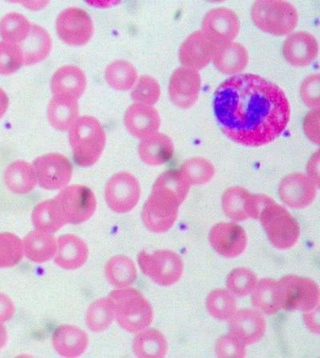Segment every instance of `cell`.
Listing matches in <instances>:
<instances>
[{
	"instance_id": "1",
	"label": "cell",
	"mask_w": 320,
	"mask_h": 358,
	"mask_svg": "<svg viewBox=\"0 0 320 358\" xmlns=\"http://www.w3.org/2000/svg\"><path fill=\"white\" fill-rule=\"evenodd\" d=\"M220 127L232 142L259 148L284 133L291 106L283 90L260 76L246 73L226 80L215 92Z\"/></svg>"
},
{
	"instance_id": "2",
	"label": "cell",
	"mask_w": 320,
	"mask_h": 358,
	"mask_svg": "<svg viewBox=\"0 0 320 358\" xmlns=\"http://www.w3.org/2000/svg\"><path fill=\"white\" fill-rule=\"evenodd\" d=\"M269 241L275 248L287 250L299 241L300 227L289 210L268 195H264L259 219Z\"/></svg>"
},
{
	"instance_id": "3",
	"label": "cell",
	"mask_w": 320,
	"mask_h": 358,
	"mask_svg": "<svg viewBox=\"0 0 320 358\" xmlns=\"http://www.w3.org/2000/svg\"><path fill=\"white\" fill-rule=\"evenodd\" d=\"M106 140L104 128L94 117H81L70 129V144L74 159L80 166L89 167L100 160Z\"/></svg>"
},
{
	"instance_id": "4",
	"label": "cell",
	"mask_w": 320,
	"mask_h": 358,
	"mask_svg": "<svg viewBox=\"0 0 320 358\" xmlns=\"http://www.w3.org/2000/svg\"><path fill=\"white\" fill-rule=\"evenodd\" d=\"M184 201L177 193L155 180L141 215L144 226L157 234L169 231L177 220L178 208Z\"/></svg>"
},
{
	"instance_id": "5",
	"label": "cell",
	"mask_w": 320,
	"mask_h": 358,
	"mask_svg": "<svg viewBox=\"0 0 320 358\" xmlns=\"http://www.w3.org/2000/svg\"><path fill=\"white\" fill-rule=\"evenodd\" d=\"M109 297L115 308L117 322L127 332L138 334L153 322V307L138 290L131 287L114 290Z\"/></svg>"
},
{
	"instance_id": "6",
	"label": "cell",
	"mask_w": 320,
	"mask_h": 358,
	"mask_svg": "<svg viewBox=\"0 0 320 358\" xmlns=\"http://www.w3.org/2000/svg\"><path fill=\"white\" fill-rule=\"evenodd\" d=\"M251 15L259 29L277 36L291 34L299 21L294 5L284 0H259L253 3Z\"/></svg>"
},
{
	"instance_id": "7",
	"label": "cell",
	"mask_w": 320,
	"mask_h": 358,
	"mask_svg": "<svg viewBox=\"0 0 320 358\" xmlns=\"http://www.w3.org/2000/svg\"><path fill=\"white\" fill-rule=\"evenodd\" d=\"M280 308L286 311L313 310L319 306V285L312 279L296 275L278 280Z\"/></svg>"
},
{
	"instance_id": "8",
	"label": "cell",
	"mask_w": 320,
	"mask_h": 358,
	"mask_svg": "<svg viewBox=\"0 0 320 358\" xmlns=\"http://www.w3.org/2000/svg\"><path fill=\"white\" fill-rule=\"evenodd\" d=\"M53 199L65 224H83L93 216L97 208L96 195L83 185L66 187Z\"/></svg>"
},
{
	"instance_id": "9",
	"label": "cell",
	"mask_w": 320,
	"mask_h": 358,
	"mask_svg": "<svg viewBox=\"0 0 320 358\" xmlns=\"http://www.w3.org/2000/svg\"><path fill=\"white\" fill-rule=\"evenodd\" d=\"M138 262L144 274L161 286L176 284L183 273L181 257L171 250H157L151 253L141 252Z\"/></svg>"
},
{
	"instance_id": "10",
	"label": "cell",
	"mask_w": 320,
	"mask_h": 358,
	"mask_svg": "<svg viewBox=\"0 0 320 358\" xmlns=\"http://www.w3.org/2000/svg\"><path fill=\"white\" fill-rule=\"evenodd\" d=\"M141 188L138 179L128 172H119L108 180L105 200L108 207L118 214L132 210L139 203Z\"/></svg>"
},
{
	"instance_id": "11",
	"label": "cell",
	"mask_w": 320,
	"mask_h": 358,
	"mask_svg": "<svg viewBox=\"0 0 320 358\" xmlns=\"http://www.w3.org/2000/svg\"><path fill=\"white\" fill-rule=\"evenodd\" d=\"M56 31L61 39L70 46L86 45L94 34V24L84 9L69 8L59 13Z\"/></svg>"
},
{
	"instance_id": "12",
	"label": "cell",
	"mask_w": 320,
	"mask_h": 358,
	"mask_svg": "<svg viewBox=\"0 0 320 358\" xmlns=\"http://www.w3.org/2000/svg\"><path fill=\"white\" fill-rule=\"evenodd\" d=\"M37 182L48 191H56L66 187L73 178V166L66 157L50 153L39 157L34 161Z\"/></svg>"
},
{
	"instance_id": "13",
	"label": "cell",
	"mask_w": 320,
	"mask_h": 358,
	"mask_svg": "<svg viewBox=\"0 0 320 358\" xmlns=\"http://www.w3.org/2000/svg\"><path fill=\"white\" fill-rule=\"evenodd\" d=\"M264 194H254L241 186L227 188L222 196V208L236 222L258 220Z\"/></svg>"
},
{
	"instance_id": "14",
	"label": "cell",
	"mask_w": 320,
	"mask_h": 358,
	"mask_svg": "<svg viewBox=\"0 0 320 358\" xmlns=\"http://www.w3.org/2000/svg\"><path fill=\"white\" fill-rule=\"evenodd\" d=\"M241 21L229 8L211 9L202 20V31L216 45L233 42L240 34Z\"/></svg>"
},
{
	"instance_id": "15",
	"label": "cell",
	"mask_w": 320,
	"mask_h": 358,
	"mask_svg": "<svg viewBox=\"0 0 320 358\" xmlns=\"http://www.w3.org/2000/svg\"><path fill=\"white\" fill-rule=\"evenodd\" d=\"M202 80L197 70L178 68L171 76L168 93L172 102L183 110L192 108L197 102Z\"/></svg>"
},
{
	"instance_id": "16",
	"label": "cell",
	"mask_w": 320,
	"mask_h": 358,
	"mask_svg": "<svg viewBox=\"0 0 320 358\" xmlns=\"http://www.w3.org/2000/svg\"><path fill=\"white\" fill-rule=\"evenodd\" d=\"M208 238L211 246L225 258L240 257L247 248V233L236 222H219L211 229Z\"/></svg>"
},
{
	"instance_id": "17",
	"label": "cell",
	"mask_w": 320,
	"mask_h": 358,
	"mask_svg": "<svg viewBox=\"0 0 320 358\" xmlns=\"http://www.w3.org/2000/svg\"><path fill=\"white\" fill-rule=\"evenodd\" d=\"M317 189L305 173H292L282 179L279 185V195L289 207L303 209L314 202Z\"/></svg>"
},
{
	"instance_id": "18",
	"label": "cell",
	"mask_w": 320,
	"mask_h": 358,
	"mask_svg": "<svg viewBox=\"0 0 320 358\" xmlns=\"http://www.w3.org/2000/svg\"><path fill=\"white\" fill-rule=\"evenodd\" d=\"M217 47L202 31H197L182 43L178 59L183 67L198 71L213 61Z\"/></svg>"
},
{
	"instance_id": "19",
	"label": "cell",
	"mask_w": 320,
	"mask_h": 358,
	"mask_svg": "<svg viewBox=\"0 0 320 358\" xmlns=\"http://www.w3.org/2000/svg\"><path fill=\"white\" fill-rule=\"evenodd\" d=\"M318 54V41L307 31L295 32L284 42L283 55L292 66H308L317 58Z\"/></svg>"
},
{
	"instance_id": "20",
	"label": "cell",
	"mask_w": 320,
	"mask_h": 358,
	"mask_svg": "<svg viewBox=\"0 0 320 358\" xmlns=\"http://www.w3.org/2000/svg\"><path fill=\"white\" fill-rule=\"evenodd\" d=\"M124 124L134 137L144 139L158 133L161 118L153 106L135 103L128 108L124 115Z\"/></svg>"
},
{
	"instance_id": "21",
	"label": "cell",
	"mask_w": 320,
	"mask_h": 358,
	"mask_svg": "<svg viewBox=\"0 0 320 358\" xmlns=\"http://www.w3.org/2000/svg\"><path fill=\"white\" fill-rule=\"evenodd\" d=\"M229 327L231 334L246 345L261 339L267 325L261 313L244 308L236 311L230 319Z\"/></svg>"
},
{
	"instance_id": "22",
	"label": "cell",
	"mask_w": 320,
	"mask_h": 358,
	"mask_svg": "<svg viewBox=\"0 0 320 358\" xmlns=\"http://www.w3.org/2000/svg\"><path fill=\"white\" fill-rule=\"evenodd\" d=\"M86 88V78L82 69L66 65L54 73L51 90L54 96L79 100Z\"/></svg>"
},
{
	"instance_id": "23",
	"label": "cell",
	"mask_w": 320,
	"mask_h": 358,
	"mask_svg": "<svg viewBox=\"0 0 320 358\" xmlns=\"http://www.w3.org/2000/svg\"><path fill=\"white\" fill-rule=\"evenodd\" d=\"M89 255L86 243L77 236L63 235L57 240L55 262L63 269L77 270L86 263Z\"/></svg>"
},
{
	"instance_id": "24",
	"label": "cell",
	"mask_w": 320,
	"mask_h": 358,
	"mask_svg": "<svg viewBox=\"0 0 320 358\" xmlns=\"http://www.w3.org/2000/svg\"><path fill=\"white\" fill-rule=\"evenodd\" d=\"M174 143L167 135L156 133L141 141L138 153L144 164L158 166L167 164L174 155Z\"/></svg>"
},
{
	"instance_id": "25",
	"label": "cell",
	"mask_w": 320,
	"mask_h": 358,
	"mask_svg": "<svg viewBox=\"0 0 320 358\" xmlns=\"http://www.w3.org/2000/svg\"><path fill=\"white\" fill-rule=\"evenodd\" d=\"M213 61L221 73L236 75L247 68L249 55L246 48L241 43L230 42L217 47Z\"/></svg>"
},
{
	"instance_id": "26",
	"label": "cell",
	"mask_w": 320,
	"mask_h": 358,
	"mask_svg": "<svg viewBox=\"0 0 320 358\" xmlns=\"http://www.w3.org/2000/svg\"><path fill=\"white\" fill-rule=\"evenodd\" d=\"M52 344L59 355L77 357L89 346V336L84 330L73 325H62L53 334Z\"/></svg>"
},
{
	"instance_id": "27",
	"label": "cell",
	"mask_w": 320,
	"mask_h": 358,
	"mask_svg": "<svg viewBox=\"0 0 320 358\" xmlns=\"http://www.w3.org/2000/svg\"><path fill=\"white\" fill-rule=\"evenodd\" d=\"M26 258L37 264H43L55 257L57 240L52 233L36 229L29 233L23 241Z\"/></svg>"
},
{
	"instance_id": "28",
	"label": "cell",
	"mask_w": 320,
	"mask_h": 358,
	"mask_svg": "<svg viewBox=\"0 0 320 358\" xmlns=\"http://www.w3.org/2000/svg\"><path fill=\"white\" fill-rule=\"evenodd\" d=\"M4 182L9 191L15 194H29L38 182L35 168L28 162L15 161L5 171Z\"/></svg>"
},
{
	"instance_id": "29",
	"label": "cell",
	"mask_w": 320,
	"mask_h": 358,
	"mask_svg": "<svg viewBox=\"0 0 320 358\" xmlns=\"http://www.w3.org/2000/svg\"><path fill=\"white\" fill-rule=\"evenodd\" d=\"M47 117L53 128L61 131H67L78 120V101L68 97L54 96L48 105Z\"/></svg>"
},
{
	"instance_id": "30",
	"label": "cell",
	"mask_w": 320,
	"mask_h": 358,
	"mask_svg": "<svg viewBox=\"0 0 320 358\" xmlns=\"http://www.w3.org/2000/svg\"><path fill=\"white\" fill-rule=\"evenodd\" d=\"M19 45L24 54V64L32 65L43 62L48 57L52 50V41L45 29L33 24L28 38Z\"/></svg>"
},
{
	"instance_id": "31",
	"label": "cell",
	"mask_w": 320,
	"mask_h": 358,
	"mask_svg": "<svg viewBox=\"0 0 320 358\" xmlns=\"http://www.w3.org/2000/svg\"><path fill=\"white\" fill-rule=\"evenodd\" d=\"M167 341L165 335L155 329L140 331L134 338L132 350L141 358H162L167 355Z\"/></svg>"
},
{
	"instance_id": "32",
	"label": "cell",
	"mask_w": 320,
	"mask_h": 358,
	"mask_svg": "<svg viewBox=\"0 0 320 358\" xmlns=\"http://www.w3.org/2000/svg\"><path fill=\"white\" fill-rule=\"evenodd\" d=\"M107 280L118 289H126L137 279V268L133 260L126 256H116L105 266Z\"/></svg>"
},
{
	"instance_id": "33",
	"label": "cell",
	"mask_w": 320,
	"mask_h": 358,
	"mask_svg": "<svg viewBox=\"0 0 320 358\" xmlns=\"http://www.w3.org/2000/svg\"><path fill=\"white\" fill-rule=\"evenodd\" d=\"M252 301L254 308L267 315L277 313L281 309L278 280L265 278L258 281L253 290Z\"/></svg>"
},
{
	"instance_id": "34",
	"label": "cell",
	"mask_w": 320,
	"mask_h": 358,
	"mask_svg": "<svg viewBox=\"0 0 320 358\" xmlns=\"http://www.w3.org/2000/svg\"><path fill=\"white\" fill-rule=\"evenodd\" d=\"M115 318V308L108 296L91 303L86 313V324L92 332L101 333L111 327Z\"/></svg>"
},
{
	"instance_id": "35",
	"label": "cell",
	"mask_w": 320,
	"mask_h": 358,
	"mask_svg": "<svg viewBox=\"0 0 320 358\" xmlns=\"http://www.w3.org/2000/svg\"><path fill=\"white\" fill-rule=\"evenodd\" d=\"M31 27L26 16L10 13L0 20V36L5 42L20 45L29 36Z\"/></svg>"
},
{
	"instance_id": "36",
	"label": "cell",
	"mask_w": 320,
	"mask_h": 358,
	"mask_svg": "<svg viewBox=\"0 0 320 358\" xmlns=\"http://www.w3.org/2000/svg\"><path fill=\"white\" fill-rule=\"evenodd\" d=\"M138 72L134 65L126 61L114 62L106 69L105 78L112 89L126 91L133 88L138 80Z\"/></svg>"
},
{
	"instance_id": "37",
	"label": "cell",
	"mask_w": 320,
	"mask_h": 358,
	"mask_svg": "<svg viewBox=\"0 0 320 358\" xmlns=\"http://www.w3.org/2000/svg\"><path fill=\"white\" fill-rule=\"evenodd\" d=\"M32 222L36 229L55 233L65 225L54 199L43 201L32 213Z\"/></svg>"
},
{
	"instance_id": "38",
	"label": "cell",
	"mask_w": 320,
	"mask_h": 358,
	"mask_svg": "<svg viewBox=\"0 0 320 358\" xmlns=\"http://www.w3.org/2000/svg\"><path fill=\"white\" fill-rule=\"evenodd\" d=\"M178 171L191 186L205 185L213 180L215 173L214 165L202 157L188 159Z\"/></svg>"
},
{
	"instance_id": "39",
	"label": "cell",
	"mask_w": 320,
	"mask_h": 358,
	"mask_svg": "<svg viewBox=\"0 0 320 358\" xmlns=\"http://www.w3.org/2000/svg\"><path fill=\"white\" fill-rule=\"evenodd\" d=\"M206 307L211 315L220 321H229L237 311L234 296L229 291L222 289L210 292L206 300Z\"/></svg>"
},
{
	"instance_id": "40",
	"label": "cell",
	"mask_w": 320,
	"mask_h": 358,
	"mask_svg": "<svg viewBox=\"0 0 320 358\" xmlns=\"http://www.w3.org/2000/svg\"><path fill=\"white\" fill-rule=\"evenodd\" d=\"M24 255V243L13 233H0V268L17 265Z\"/></svg>"
},
{
	"instance_id": "41",
	"label": "cell",
	"mask_w": 320,
	"mask_h": 358,
	"mask_svg": "<svg viewBox=\"0 0 320 358\" xmlns=\"http://www.w3.org/2000/svg\"><path fill=\"white\" fill-rule=\"evenodd\" d=\"M257 283V274L246 268L233 269L227 279V290L237 296H246L252 294Z\"/></svg>"
},
{
	"instance_id": "42",
	"label": "cell",
	"mask_w": 320,
	"mask_h": 358,
	"mask_svg": "<svg viewBox=\"0 0 320 358\" xmlns=\"http://www.w3.org/2000/svg\"><path fill=\"white\" fill-rule=\"evenodd\" d=\"M131 96L132 99L139 104L153 106L160 99V85L151 76H141L133 87Z\"/></svg>"
},
{
	"instance_id": "43",
	"label": "cell",
	"mask_w": 320,
	"mask_h": 358,
	"mask_svg": "<svg viewBox=\"0 0 320 358\" xmlns=\"http://www.w3.org/2000/svg\"><path fill=\"white\" fill-rule=\"evenodd\" d=\"M24 64V54L19 45L5 41L0 42V74H13L17 72Z\"/></svg>"
},
{
	"instance_id": "44",
	"label": "cell",
	"mask_w": 320,
	"mask_h": 358,
	"mask_svg": "<svg viewBox=\"0 0 320 358\" xmlns=\"http://www.w3.org/2000/svg\"><path fill=\"white\" fill-rule=\"evenodd\" d=\"M215 352L219 357L242 358L246 356V348L245 345L231 334L217 341Z\"/></svg>"
},
{
	"instance_id": "45",
	"label": "cell",
	"mask_w": 320,
	"mask_h": 358,
	"mask_svg": "<svg viewBox=\"0 0 320 358\" xmlns=\"http://www.w3.org/2000/svg\"><path fill=\"white\" fill-rule=\"evenodd\" d=\"M300 94L305 104L312 108H319L320 79L319 73L309 75L300 85Z\"/></svg>"
},
{
	"instance_id": "46",
	"label": "cell",
	"mask_w": 320,
	"mask_h": 358,
	"mask_svg": "<svg viewBox=\"0 0 320 358\" xmlns=\"http://www.w3.org/2000/svg\"><path fill=\"white\" fill-rule=\"evenodd\" d=\"M303 130L311 142L319 144V108L307 113L303 122Z\"/></svg>"
},
{
	"instance_id": "47",
	"label": "cell",
	"mask_w": 320,
	"mask_h": 358,
	"mask_svg": "<svg viewBox=\"0 0 320 358\" xmlns=\"http://www.w3.org/2000/svg\"><path fill=\"white\" fill-rule=\"evenodd\" d=\"M15 313V307L12 299L0 292V323L7 322Z\"/></svg>"
},
{
	"instance_id": "48",
	"label": "cell",
	"mask_w": 320,
	"mask_h": 358,
	"mask_svg": "<svg viewBox=\"0 0 320 358\" xmlns=\"http://www.w3.org/2000/svg\"><path fill=\"white\" fill-rule=\"evenodd\" d=\"M307 177L311 179L314 185L319 187V151L312 156L307 165Z\"/></svg>"
},
{
	"instance_id": "49",
	"label": "cell",
	"mask_w": 320,
	"mask_h": 358,
	"mask_svg": "<svg viewBox=\"0 0 320 358\" xmlns=\"http://www.w3.org/2000/svg\"><path fill=\"white\" fill-rule=\"evenodd\" d=\"M303 320L308 329L312 333L319 334L320 332L319 327V306L314 308L313 310L307 312L303 315Z\"/></svg>"
},
{
	"instance_id": "50",
	"label": "cell",
	"mask_w": 320,
	"mask_h": 358,
	"mask_svg": "<svg viewBox=\"0 0 320 358\" xmlns=\"http://www.w3.org/2000/svg\"><path fill=\"white\" fill-rule=\"evenodd\" d=\"M8 106V96L2 88H0V118H2L5 113H6Z\"/></svg>"
},
{
	"instance_id": "51",
	"label": "cell",
	"mask_w": 320,
	"mask_h": 358,
	"mask_svg": "<svg viewBox=\"0 0 320 358\" xmlns=\"http://www.w3.org/2000/svg\"><path fill=\"white\" fill-rule=\"evenodd\" d=\"M8 336L7 329L2 323H0V350H1L8 343Z\"/></svg>"
}]
</instances>
